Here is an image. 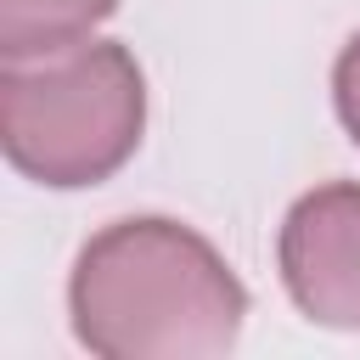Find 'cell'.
<instances>
[{
	"instance_id": "6da1fadb",
	"label": "cell",
	"mask_w": 360,
	"mask_h": 360,
	"mask_svg": "<svg viewBox=\"0 0 360 360\" xmlns=\"http://www.w3.org/2000/svg\"><path fill=\"white\" fill-rule=\"evenodd\" d=\"M73 332L107 360H208L242 332L231 264L174 219H118L84 242L68 281Z\"/></svg>"
},
{
	"instance_id": "7a4b0ae2",
	"label": "cell",
	"mask_w": 360,
	"mask_h": 360,
	"mask_svg": "<svg viewBox=\"0 0 360 360\" xmlns=\"http://www.w3.org/2000/svg\"><path fill=\"white\" fill-rule=\"evenodd\" d=\"M0 107L11 169L39 186H96L141 141L146 79L124 45L79 39L34 62H6Z\"/></svg>"
},
{
	"instance_id": "3957f363",
	"label": "cell",
	"mask_w": 360,
	"mask_h": 360,
	"mask_svg": "<svg viewBox=\"0 0 360 360\" xmlns=\"http://www.w3.org/2000/svg\"><path fill=\"white\" fill-rule=\"evenodd\" d=\"M281 281L292 304L321 321L360 332V186H315L281 225Z\"/></svg>"
},
{
	"instance_id": "277c9868",
	"label": "cell",
	"mask_w": 360,
	"mask_h": 360,
	"mask_svg": "<svg viewBox=\"0 0 360 360\" xmlns=\"http://www.w3.org/2000/svg\"><path fill=\"white\" fill-rule=\"evenodd\" d=\"M118 0H0V45L6 62H34L68 51L96 34V22Z\"/></svg>"
},
{
	"instance_id": "5b68a950",
	"label": "cell",
	"mask_w": 360,
	"mask_h": 360,
	"mask_svg": "<svg viewBox=\"0 0 360 360\" xmlns=\"http://www.w3.org/2000/svg\"><path fill=\"white\" fill-rule=\"evenodd\" d=\"M332 101H338L343 129L360 141V34L343 45V56H338V68H332Z\"/></svg>"
}]
</instances>
